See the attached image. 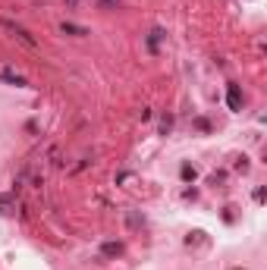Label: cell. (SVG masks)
Masks as SVG:
<instances>
[{
	"label": "cell",
	"instance_id": "cell-8",
	"mask_svg": "<svg viewBox=\"0 0 267 270\" xmlns=\"http://www.w3.org/2000/svg\"><path fill=\"white\" fill-rule=\"evenodd\" d=\"M182 179H195V170H192V167H182Z\"/></svg>",
	"mask_w": 267,
	"mask_h": 270
},
{
	"label": "cell",
	"instance_id": "cell-2",
	"mask_svg": "<svg viewBox=\"0 0 267 270\" xmlns=\"http://www.w3.org/2000/svg\"><path fill=\"white\" fill-rule=\"evenodd\" d=\"M0 79H3V82H10V85H16V88H25V85H28V82L22 79L19 72H13V69H0Z\"/></svg>",
	"mask_w": 267,
	"mask_h": 270
},
{
	"label": "cell",
	"instance_id": "cell-1",
	"mask_svg": "<svg viewBox=\"0 0 267 270\" xmlns=\"http://www.w3.org/2000/svg\"><path fill=\"white\" fill-rule=\"evenodd\" d=\"M0 25H3L6 32H10L13 38H16V41H22V44H25V47H38V41H35V38H32V35H28L22 25H16V22H10V19H0Z\"/></svg>",
	"mask_w": 267,
	"mask_h": 270
},
{
	"label": "cell",
	"instance_id": "cell-5",
	"mask_svg": "<svg viewBox=\"0 0 267 270\" xmlns=\"http://www.w3.org/2000/svg\"><path fill=\"white\" fill-rule=\"evenodd\" d=\"M101 251H104V258H120L123 254V242H104Z\"/></svg>",
	"mask_w": 267,
	"mask_h": 270
},
{
	"label": "cell",
	"instance_id": "cell-3",
	"mask_svg": "<svg viewBox=\"0 0 267 270\" xmlns=\"http://www.w3.org/2000/svg\"><path fill=\"white\" fill-rule=\"evenodd\" d=\"M60 32H63V35H72V38H85V35H91L88 28H82V25H72V22H63V25H60Z\"/></svg>",
	"mask_w": 267,
	"mask_h": 270
},
{
	"label": "cell",
	"instance_id": "cell-7",
	"mask_svg": "<svg viewBox=\"0 0 267 270\" xmlns=\"http://www.w3.org/2000/svg\"><path fill=\"white\" fill-rule=\"evenodd\" d=\"M160 35H164V32H160V28H154V32L148 35V44H151V47H157V44H160Z\"/></svg>",
	"mask_w": 267,
	"mask_h": 270
},
{
	"label": "cell",
	"instance_id": "cell-6",
	"mask_svg": "<svg viewBox=\"0 0 267 270\" xmlns=\"http://www.w3.org/2000/svg\"><path fill=\"white\" fill-rule=\"evenodd\" d=\"M126 220H129V229H138V226H142V217H138L135 211H132L129 217H126Z\"/></svg>",
	"mask_w": 267,
	"mask_h": 270
},
{
	"label": "cell",
	"instance_id": "cell-4",
	"mask_svg": "<svg viewBox=\"0 0 267 270\" xmlns=\"http://www.w3.org/2000/svg\"><path fill=\"white\" fill-rule=\"evenodd\" d=\"M226 104H229V110H239L242 107V91L236 85H229V91H226Z\"/></svg>",
	"mask_w": 267,
	"mask_h": 270
},
{
	"label": "cell",
	"instance_id": "cell-9",
	"mask_svg": "<svg viewBox=\"0 0 267 270\" xmlns=\"http://www.w3.org/2000/svg\"><path fill=\"white\" fill-rule=\"evenodd\" d=\"M101 3H104V6H113V3H116V0H101Z\"/></svg>",
	"mask_w": 267,
	"mask_h": 270
}]
</instances>
